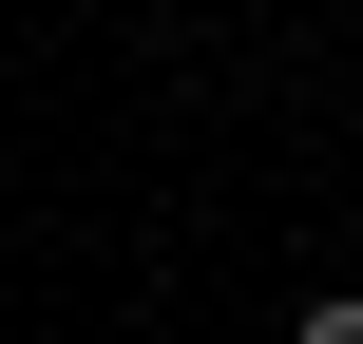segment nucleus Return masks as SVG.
I'll return each instance as SVG.
<instances>
[{
  "label": "nucleus",
  "instance_id": "f257e3e1",
  "mask_svg": "<svg viewBox=\"0 0 363 344\" xmlns=\"http://www.w3.org/2000/svg\"><path fill=\"white\" fill-rule=\"evenodd\" d=\"M306 344H363V306H306Z\"/></svg>",
  "mask_w": 363,
  "mask_h": 344
}]
</instances>
